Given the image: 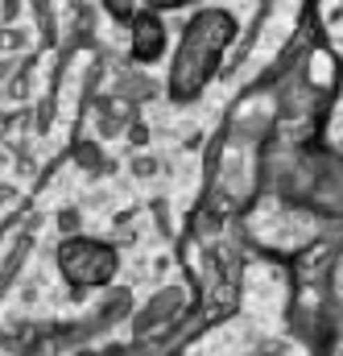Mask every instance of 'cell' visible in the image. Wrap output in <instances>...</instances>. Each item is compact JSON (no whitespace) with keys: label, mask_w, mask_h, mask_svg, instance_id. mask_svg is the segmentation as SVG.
<instances>
[]
</instances>
